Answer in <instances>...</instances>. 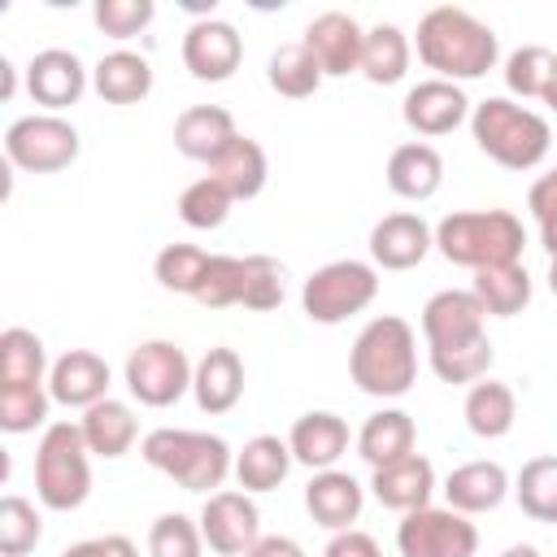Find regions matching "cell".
Returning <instances> with one entry per match:
<instances>
[{
  "label": "cell",
  "mask_w": 557,
  "mask_h": 557,
  "mask_svg": "<svg viewBox=\"0 0 557 557\" xmlns=\"http://www.w3.org/2000/svg\"><path fill=\"white\" fill-rule=\"evenodd\" d=\"M400 113H405L409 131H418V135H448V131H457L466 122L470 100L448 78H431V83H418L405 96V109Z\"/></svg>",
  "instance_id": "e0dca14e"
},
{
  "label": "cell",
  "mask_w": 557,
  "mask_h": 557,
  "mask_svg": "<svg viewBox=\"0 0 557 557\" xmlns=\"http://www.w3.org/2000/svg\"><path fill=\"white\" fill-rule=\"evenodd\" d=\"M244 557H305V553H300V544L287 540V535H265V540H257Z\"/></svg>",
  "instance_id": "f907efd6"
},
{
  "label": "cell",
  "mask_w": 557,
  "mask_h": 557,
  "mask_svg": "<svg viewBox=\"0 0 557 557\" xmlns=\"http://www.w3.org/2000/svg\"><path fill=\"white\" fill-rule=\"evenodd\" d=\"M239 292H244V257H213L196 300L209 309H226L239 305Z\"/></svg>",
  "instance_id": "ee69618b"
},
{
  "label": "cell",
  "mask_w": 557,
  "mask_h": 557,
  "mask_svg": "<svg viewBox=\"0 0 557 557\" xmlns=\"http://www.w3.org/2000/svg\"><path fill=\"white\" fill-rule=\"evenodd\" d=\"M374 496L383 509H396V513H413V509H426L431 492H435V470L426 457H405L396 466H383L374 470Z\"/></svg>",
  "instance_id": "603a6c76"
},
{
  "label": "cell",
  "mask_w": 557,
  "mask_h": 557,
  "mask_svg": "<svg viewBox=\"0 0 557 557\" xmlns=\"http://www.w3.org/2000/svg\"><path fill=\"white\" fill-rule=\"evenodd\" d=\"M553 70H557V57H553L548 48L531 44V48H518V52L509 57L505 83H509V91H518L522 100H540L544 87H548V78H553Z\"/></svg>",
  "instance_id": "b9f144b4"
},
{
  "label": "cell",
  "mask_w": 557,
  "mask_h": 557,
  "mask_svg": "<svg viewBox=\"0 0 557 557\" xmlns=\"http://www.w3.org/2000/svg\"><path fill=\"white\" fill-rule=\"evenodd\" d=\"M87 87V70L74 52L65 48H48V52H35L30 65H26V91L35 104L44 109H65V104H78Z\"/></svg>",
  "instance_id": "5bb4252c"
},
{
  "label": "cell",
  "mask_w": 557,
  "mask_h": 557,
  "mask_svg": "<svg viewBox=\"0 0 557 557\" xmlns=\"http://www.w3.org/2000/svg\"><path fill=\"white\" fill-rule=\"evenodd\" d=\"M231 205H235L231 191L205 174V178H196L191 187H183V196H178V218H183L191 231H213V226L226 222Z\"/></svg>",
  "instance_id": "f35d334b"
},
{
  "label": "cell",
  "mask_w": 557,
  "mask_h": 557,
  "mask_svg": "<svg viewBox=\"0 0 557 557\" xmlns=\"http://www.w3.org/2000/svg\"><path fill=\"white\" fill-rule=\"evenodd\" d=\"M4 157L9 165H22L30 174H57L78 157V131L57 113L17 117L4 131Z\"/></svg>",
  "instance_id": "ba28073f"
},
{
  "label": "cell",
  "mask_w": 557,
  "mask_h": 557,
  "mask_svg": "<svg viewBox=\"0 0 557 557\" xmlns=\"http://www.w3.org/2000/svg\"><path fill=\"white\" fill-rule=\"evenodd\" d=\"M239 305L244 309H257V313H270L283 305V265L265 252H252L244 257V292H239Z\"/></svg>",
  "instance_id": "ab89813d"
},
{
  "label": "cell",
  "mask_w": 557,
  "mask_h": 557,
  "mask_svg": "<svg viewBox=\"0 0 557 557\" xmlns=\"http://www.w3.org/2000/svg\"><path fill=\"white\" fill-rule=\"evenodd\" d=\"M265 78H270V87L278 91V96H287V100H305V96H313L318 87H322V65H318V57L305 48V39L300 44H283L274 57H270V70H265Z\"/></svg>",
  "instance_id": "836d02e7"
},
{
  "label": "cell",
  "mask_w": 557,
  "mask_h": 557,
  "mask_svg": "<svg viewBox=\"0 0 557 557\" xmlns=\"http://www.w3.org/2000/svg\"><path fill=\"white\" fill-rule=\"evenodd\" d=\"M44 339L26 326L0 331V383H39L44 379Z\"/></svg>",
  "instance_id": "8d00e7d4"
},
{
  "label": "cell",
  "mask_w": 557,
  "mask_h": 557,
  "mask_svg": "<svg viewBox=\"0 0 557 557\" xmlns=\"http://www.w3.org/2000/svg\"><path fill=\"white\" fill-rule=\"evenodd\" d=\"M500 557H540V548H535V544H513V548H505Z\"/></svg>",
  "instance_id": "db71d44e"
},
{
  "label": "cell",
  "mask_w": 557,
  "mask_h": 557,
  "mask_svg": "<svg viewBox=\"0 0 557 557\" xmlns=\"http://www.w3.org/2000/svg\"><path fill=\"white\" fill-rule=\"evenodd\" d=\"M152 0H96V26L109 39H131L152 22Z\"/></svg>",
  "instance_id": "f6af8a7d"
},
{
  "label": "cell",
  "mask_w": 557,
  "mask_h": 557,
  "mask_svg": "<svg viewBox=\"0 0 557 557\" xmlns=\"http://www.w3.org/2000/svg\"><path fill=\"white\" fill-rule=\"evenodd\" d=\"M13 91H17V78H13V61H9V57H0V100H13Z\"/></svg>",
  "instance_id": "816d5d0a"
},
{
  "label": "cell",
  "mask_w": 557,
  "mask_h": 557,
  "mask_svg": "<svg viewBox=\"0 0 557 557\" xmlns=\"http://www.w3.org/2000/svg\"><path fill=\"white\" fill-rule=\"evenodd\" d=\"M48 392H52L57 405H70V409L100 405L104 392H109V366H104V357H96L87 348H70L48 370Z\"/></svg>",
  "instance_id": "2e32d148"
},
{
  "label": "cell",
  "mask_w": 557,
  "mask_h": 557,
  "mask_svg": "<svg viewBox=\"0 0 557 557\" xmlns=\"http://www.w3.org/2000/svg\"><path fill=\"white\" fill-rule=\"evenodd\" d=\"M48 400H52V392H44V383H0V431L26 435V431L44 426Z\"/></svg>",
  "instance_id": "74e56055"
},
{
  "label": "cell",
  "mask_w": 557,
  "mask_h": 557,
  "mask_svg": "<svg viewBox=\"0 0 557 557\" xmlns=\"http://www.w3.org/2000/svg\"><path fill=\"white\" fill-rule=\"evenodd\" d=\"M409 70V39L400 26H374L366 30V48H361V74L374 83V87H392L400 83Z\"/></svg>",
  "instance_id": "d6a6232c"
},
{
  "label": "cell",
  "mask_w": 557,
  "mask_h": 557,
  "mask_svg": "<svg viewBox=\"0 0 557 557\" xmlns=\"http://www.w3.org/2000/svg\"><path fill=\"white\" fill-rule=\"evenodd\" d=\"M444 183V157L431 144H400L387 157V187L405 200H426Z\"/></svg>",
  "instance_id": "484cf974"
},
{
  "label": "cell",
  "mask_w": 557,
  "mask_h": 557,
  "mask_svg": "<svg viewBox=\"0 0 557 557\" xmlns=\"http://www.w3.org/2000/svg\"><path fill=\"white\" fill-rule=\"evenodd\" d=\"M191 374L196 370H191L187 352L178 344H170V339H148L126 357V387L148 409L174 405L191 387Z\"/></svg>",
  "instance_id": "9c48e42d"
},
{
  "label": "cell",
  "mask_w": 557,
  "mask_h": 557,
  "mask_svg": "<svg viewBox=\"0 0 557 557\" xmlns=\"http://www.w3.org/2000/svg\"><path fill=\"white\" fill-rule=\"evenodd\" d=\"M61 557H139V553H135V544L126 535H100V540L70 544Z\"/></svg>",
  "instance_id": "7dc6e473"
},
{
  "label": "cell",
  "mask_w": 557,
  "mask_h": 557,
  "mask_svg": "<svg viewBox=\"0 0 557 557\" xmlns=\"http://www.w3.org/2000/svg\"><path fill=\"white\" fill-rule=\"evenodd\" d=\"M144 461L161 474H170L183 492H213L222 487L226 470H231V448L218 435H200V431H174V426H157L144 435L139 444Z\"/></svg>",
  "instance_id": "5b68a950"
},
{
  "label": "cell",
  "mask_w": 557,
  "mask_h": 557,
  "mask_svg": "<svg viewBox=\"0 0 557 557\" xmlns=\"http://www.w3.org/2000/svg\"><path fill=\"white\" fill-rule=\"evenodd\" d=\"M191 392H196V405L205 413H226L239 405L244 396V361L235 348H209L191 374Z\"/></svg>",
  "instance_id": "7402d4cb"
},
{
  "label": "cell",
  "mask_w": 557,
  "mask_h": 557,
  "mask_svg": "<svg viewBox=\"0 0 557 557\" xmlns=\"http://www.w3.org/2000/svg\"><path fill=\"white\" fill-rule=\"evenodd\" d=\"M292 470V448L278 435H252L235 457V479L244 492H274Z\"/></svg>",
  "instance_id": "f546056e"
},
{
  "label": "cell",
  "mask_w": 557,
  "mask_h": 557,
  "mask_svg": "<svg viewBox=\"0 0 557 557\" xmlns=\"http://www.w3.org/2000/svg\"><path fill=\"white\" fill-rule=\"evenodd\" d=\"M431 244H435L431 226L413 213H387L370 231V257L383 270H413L431 252Z\"/></svg>",
  "instance_id": "ac0fdd59"
},
{
  "label": "cell",
  "mask_w": 557,
  "mask_h": 557,
  "mask_svg": "<svg viewBox=\"0 0 557 557\" xmlns=\"http://www.w3.org/2000/svg\"><path fill=\"white\" fill-rule=\"evenodd\" d=\"M379 296V274L366 261H331L322 270H313L300 287V305L305 318L318 326H335L348 322L352 313H361L370 300Z\"/></svg>",
  "instance_id": "52a82bcc"
},
{
  "label": "cell",
  "mask_w": 557,
  "mask_h": 557,
  "mask_svg": "<svg viewBox=\"0 0 557 557\" xmlns=\"http://www.w3.org/2000/svg\"><path fill=\"white\" fill-rule=\"evenodd\" d=\"M44 535V522L35 513L30 500L22 496H4L0 500V553L4 557H26Z\"/></svg>",
  "instance_id": "60d3db41"
},
{
  "label": "cell",
  "mask_w": 557,
  "mask_h": 557,
  "mask_svg": "<svg viewBox=\"0 0 557 557\" xmlns=\"http://www.w3.org/2000/svg\"><path fill=\"white\" fill-rule=\"evenodd\" d=\"M244 61V39L231 22L205 17L183 35V65L200 83H226Z\"/></svg>",
  "instance_id": "7c38bea8"
},
{
  "label": "cell",
  "mask_w": 557,
  "mask_h": 557,
  "mask_svg": "<svg viewBox=\"0 0 557 557\" xmlns=\"http://www.w3.org/2000/svg\"><path fill=\"white\" fill-rule=\"evenodd\" d=\"M418 57L444 78H483L496 65L500 44L487 22L470 17L466 9L440 4L418 22Z\"/></svg>",
  "instance_id": "6da1fadb"
},
{
  "label": "cell",
  "mask_w": 557,
  "mask_h": 557,
  "mask_svg": "<svg viewBox=\"0 0 557 557\" xmlns=\"http://www.w3.org/2000/svg\"><path fill=\"white\" fill-rule=\"evenodd\" d=\"M292 457L309 470H331L344 453H348V422L339 413H326V409H313L305 418H296L292 426V440H287Z\"/></svg>",
  "instance_id": "44dd1931"
},
{
  "label": "cell",
  "mask_w": 557,
  "mask_h": 557,
  "mask_svg": "<svg viewBox=\"0 0 557 557\" xmlns=\"http://www.w3.org/2000/svg\"><path fill=\"white\" fill-rule=\"evenodd\" d=\"M400 557H474L479 531L457 509H413L396 531Z\"/></svg>",
  "instance_id": "30bf717a"
},
{
  "label": "cell",
  "mask_w": 557,
  "mask_h": 557,
  "mask_svg": "<svg viewBox=\"0 0 557 557\" xmlns=\"http://www.w3.org/2000/svg\"><path fill=\"white\" fill-rule=\"evenodd\" d=\"M261 518H257V505L244 496V492H213L205 500V513H200V535L213 553L222 557H244L261 535Z\"/></svg>",
  "instance_id": "4fadbf2b"
},
{
  "label": "cell",
  "mask_w": 557,
  "mask_h": 557,
  "mask_svg": "<svg viewBox=\"0 0 557 557\" xmlns=\"http://www.w3.org/2000/svg\"><path fill=\"white\" fill-rule=\"evenodd\" d=\"M513 496L527 518L535 522H557V457H531L518 470Z\"/></svg>",
  "instance_id": "e575fe53"
},
{
  "label": "cell",
  "mask_w": 557,
  "mask_h": 557,
  "mask_svg": "<svg viewBox=\"0 0 557 557\" xmlns=\"http://www.w3.org/2000/svg\"><path fill=\"white\" fill-rule=\"evenodd\" d=\"M235 135H239L235 117L222 104H191L174 122V148L183 157H191V161H205V165H213Z\"/></svg>",
  "instance_id": "d6986e66"
},
{
  "label": "cell",
  "mask_w": 557,
  "mask_h": 557,
  "mask_svg": "<svg viewBox=\"0 0 557 557\" xmlns=\"http://www.w3.org/2000/svg\"><path fill=\"white\" fill-rule=\"evenodd\" d=\"M540 244L548 248V257H557V218H548V222H540Z\"/></svg>",
  "instance_id": "f5cc1de1"
},
{
  "label": "cell",
  "mask_w": 557,
  "mask_h": 557,
  "mask_svg": "<svg viewBox=\"0 0 557 557\" xmlns=\"http://www.w3.org/2000/svg\"><path fill=\"white\" fill-rule=\"evenodd\" d=\"M265 174H270V161H265V148L248 135H235L226 144V152L209 165V178L222 183L231 191V200H252L261 187H265Z\"/></svg>",
  "instance_id": "d4e9b609"
},
{
  "label": "cell",
  "mask_w": 557,
  "mask_h": 557,
  "mask_svg": "<svg viewBox=\"0 0 557 557\" xmlns=\"http://www.w3.org/2000/svg\"><path fill=\"white\" fill-rule=\"evenodd\" d=\"M522 222L509 209H466L435 226V248L466 270H492L522 257Z\"/></svg>",
  "instance_id": "3957f363"
},
{
  "label": "cell",
  "mask_w": 557,
  "mask_h": 557,
  "mask_svg": "<svg viewBox=\"0 0 557 557\" xmlns=\"http://www.w3.org/2000/svg\"><path fill=\"white\" fill-rule=\"evenodd\" d=\"M96 91L109 104H139L152 91V65L135 52H109L96 65Z\"/></svg>",
  "instance_id": "4dcf8cb0"
},
{
  "label": "cell",
  "mask_w": 557,
  "mask_h": 557,
  "mask_svg": "<svg viewBox=\"0 0 557 557\" xmlns=\"http://www.w3.org/2000/svg\"><path fill=\"white\" fill-rule=\"evenodd\" d=\"M548 287H553V296H557V257H553V265H548Z\"/></svg>",
  "instance_id": "9f6ffc18"
},
{
  "label": "cell",
  "mask_w": 557,
  "mask_h": 557,
  "mask_svg": "<svg viewBox=\"0 0 557 557\" xmlns=\"http://www.w3.org/2000/svg\"><path fill=\"white\" fill-rule=\"evenodd\" d=\"M326 557H383V548L366 531H335V540L326 544Z\"/></svg>",
  "instance_id": "c3c4849f"
},
{
  "label": "cell",
  "mask_w": 557,
  "mask_h": 557,
  "mask_svg": "<svg viewBox=\"0 0 557 557\" xmlns=\"http://www.w3.org/2000/svg\"><path fill=\"white\" fill-rule=\"evenodd\" d=\"M348 374L366 396H405L418 379L413 326L396 313L374 318L348 352Z\"/></svg>",
  "instance_id": "7a4b0ae2"
},
{
  "label": "cell",
  "mask_w": 557,
  "mask_h": 557,
  "mask_svg": "<svg viewBox=\"0 0 557 557\" xmlns=\"http://www.w3.org/2000/svg\"><path fill=\"white\" fill-rule=\"evenodd\" d=\"M470 131H474V144L479 152H487L496 165L505 170H531L548 157V122L513 100H483L470 117Z\"/></svg>",
  "instance_id": "277c9868"
},
{
  "label": "cell",
  "mask_w": 557,
  "mask_h": 557,
  "mask_svg": "<svg viewBox=\"0 0 557 557\" xmlns=\"http://www.w3.org/2000/svg\"><path fill=\"white\" fill-rule=\"evenodd\" d=\"M209 252L205 248H196V244H165L161 252H157V261H152V274H157V283L165 287V292H183V296H196L200 292V283H205V274H209Z\"/></svg>",
  "instance_id": "d590c367"
},
{
  "label": "cell",
  "mask_w": 557,
  "mask_h": 557,
  "mask_svg": "<svg viewBox=\"0 0 557 557\" xmlns=\"http://www.w3.org/2000/svg\"><path fill=\"white\" fill-rule=\"evenodd\" d=\"M413 440H418L413 418L400 413V409H383V413L366 418V426H361V435H357V453H361L374 470H383V466H396V461L413 457Z\"/></svg>",
  "instance_id": "4316f807"
},
{
  "label": "cell",
  "mask_w": 557,
  "mask_h": 557,
  "mask_svg": "<svg viewBox=\"0 0 557 557\" xmlns=\"http://www.w3.org/2000/svg\"><path fill=\"white\" fill-rule=\"evenodd\" d=\"M87 440H83V426L74 422H52L39 440V453H35V492L48 509L65 513V509H78L91 492V461H87Z\"/></svg>",
  "instance_id": "8992f818"
},
{
  "label": "cell",
  "mask_w": 557,
  "mask_h": 557,
  "mask_svg": "<svg viewBox=\"0 0 557 557\" xmlns=\"http://www.w3.org/2000/svg\"><path fill=\"white\" fill-rule=\"evenodd\" d=\"M483 305L474 292H435L422 309V335L431 357L435 352H461V348H479L487 344L483 331Z\"/></svg>",
  "instance_id": "8fae6325"
},
{
  "label": "cell",
  "mask_w": 557,
  "mask_h": 557,
  "mask_svg": "<svg viewBox=\"0 0 557 557\" xmlns=\"http://www.w3.org/2000/svg\"><path fill=\"white\" fill-rule=\"evenodd\" d=\"M509 492V474L496 466V461H470V466H457L444 483V496H448V509L457 513H487L505 500Z\"/></svg>",
  "instance_id": "cb8c5ba5"
},
{
  "label": "cell",
  "mask_w": 557,
  "mask_h": 557,
  "mask_svg": "<svg viewBox=\"0 0 557 557\" xmlns=\"http://www.w3.org/2000/svg\"><path fill=\"white\" fill-rule=\"evenodd\" d=\"M83 440H87V448L96 453V457H104V461H113V457H122V453H131V444H135V413L122 405V400H100V405H91L87 413H83Z\"/></svg>",
  "instance_id": "f1b7e54d"
},
{
  "label": "cell",
  "mask_w": 557,
  "mask_h": 557,
  "mask_svg": "<svg viewBox=\"0 0 557 557\" xmlns=\"http://www.w3.org/2000/svg\"><path fill=\"white\" fill-rule=\"evenodd\" d=\"M361 483L344 470H318L305 487V509L318 527L326 531H352L357 513H361Z\"/></svg>",
  "instance_id": "ffe728a7"
},
{
  "label": "cell",
  "mask_w": 557,
  "mask_h": 557,
  "mask_svg": "<svg viewBox=\"0 0 557 557\" xmlns=\"http://www.w3.org/2000/svg\"><path fill=\"white\" fill-rule=\"evenodd\" d=\"M548 109H557V70H553V78H548V87H544V96H540Z\"/></svg>",
  "instance_id": "11a10c76"
},
{
  "label": "cell",
  "mask_w": 557,
  "mask_h": 557,
  "mask_svg": "<svg viewBox=\"0 0 557 557\" xmlns=\"http://www.w3.org/2000/svg\"><path fill=\"white\" fill-rule=\"evenodd\" d=\"M470 292L479 296L483 313H492V318H513V313H522L527 300H531V278H527V270H522L518 261H509V265L474 270V287H470Z\"/></svg>",
  "instance_id": "1f68e13d"
},
{
  "label": "cell",
  "mask_w": 557,
  "mask_h": 557,
  "mask_svg": "<svg viewBox=\"0 0 557 557\" xmlns=\"http://www.w3.org/2000/svg\"><path fill=\"white\" fill-rule=\"evenodd\" d=\"M531 213H535V222H548V218H557V170L553 174H544V178H535V187H531Z\"/></svg>",
  "instance_id": "681fc988"
},
{
  "label": "cell",
  "mask_w": 557,
  "mask_h": 557,
  "mask_svg": "<svg viewBox=\"0 0 557 557\" xmlns=\"http://www.w3.org/2000/svg\"><path fill=\"white\" fill-rule=\"evenodd\" d=\"M205 535L183 513H161L148 531V557H200Z\"/></svg>",
  "instance_id": "7bdbcfd3"
},
{
  "label": "cell",
  "mask_w": 557,
  "mask_h": 557,
  "mask_svg": "<svg viewBox=\"0 0 557 557\" xmlns=\"http://www.w3.org/2000/svg\"><path fill=\"white\" fill-rule=\"evenodd\" d=\"M492 366V339L479 348H461V352H435L431 370L440 374V383H479Z\"/></svg>",
  "instance_id": "bcb514c9"
},
{
  "label": "cell",
  "mask_w": 557,
  "mask_h": 557,
  "mask_svg": "<svg viewBox=\"0 0 557 557\" xmlns=\"http://www.w3.org/2000/svg\"><path fill=\"white\" fill-rule=\"evenodd\" d=\"M305 48L318 57L322 74L339 78V74L361 70L366 30H361L348 13H322V17H313V22H309V30H305Z\"/></svg>",
  "instance_id": "9a60e30c"
},
{
  "label": "cell",
  "mask_w": 557,
  "mask_h": 557,
  "mask_svg": "<svg viewBox=\"0 0 557 557\" xmlns=\"http://www.w3.org/2000/svg\"><path fill=\"white\" fill-rule=\"evenodd\" d=\"M513 418H518V400H513V387L509 383H496V379H479L466 396V426L479 435V440H500L513 431Z\"/></svg>",
  "instance_id": "83f0119b"
}]
</instances>
